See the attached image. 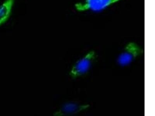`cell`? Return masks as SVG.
Here are the masks:
<instances>
[{
    "label": "cell",
    "instance_id": "6da1fadb",
    "mask_svg": "<svg viewBox=\"0 0 155 116\" xmlns=\"http://www.w3.org/2000/svg\"><path fill=\"white\" fill-rule=\"evenodd\" d=\"M95 58L94 51H90L85 56L78 60L71 70L70 75L73 78L81 76L88 72Z\"/></svg>",
    "mask_w": 155,
    "mask_h": 116
},
{
    "label": "cell",
    "instance_id": "7a4b0ae2",
    "mask_svg": "<svg viewBox=\"0 0 155 116\" xmlns=\"http://www.w3.org/2000/svg\"><path fill=\"white\" fill-rule=\"evenodd\" d=\"M120 0H84L76 4L77 10L80 11H98L105 9Z\"/></svg>",
    "mask_w": 155,
    "mask_h": 116
},
{
    "label": "cell",
    "instance_id": "3957f363",
    "mask_svg": "<svg viewBox=\"0 0 155 116\" xmlns=\"http://www.w3.org/2000/svg\"><path fill=\"white\" fill-rule=\"evenodd\" d=\"M142 53L143 50L137 44L130 43L119 56L117 63L121 66L128 65Z\"/></svg>",
    "mask_w": 155,
    "mask_h": 116
},
{
    "label": "cell",
    "instance_id": "277c9868",
    "mask_svg": "<svg viewBox=\"0 0 155 116\" xmlns=\"http://www.w3.org/2000/svg\"><path fill=\"white\" fill-rule=\"evenodd\" d=\"M90 107L88 105H81L75 102H68L64 104L53 114L55 116L74 115L84 111Z\"/></svg>",
    "mask_w": 155,
    "mask_h": 116
},
{
    "label": "cell",
    "instance_id": "5b68a950",
    "mask_svg": "<svg viewBox=\"0 0 155 116\" xmlns=\"http://www.w3.org/2000/svg\"><path fill=\"white\" fill-rule=\"evenodd\" d=\"M15 0H5L0 5V27L5 24L12 14Z\"/></svg>",
    "mask_w": 155,
    "mask_h": 116
}]
</instances>
